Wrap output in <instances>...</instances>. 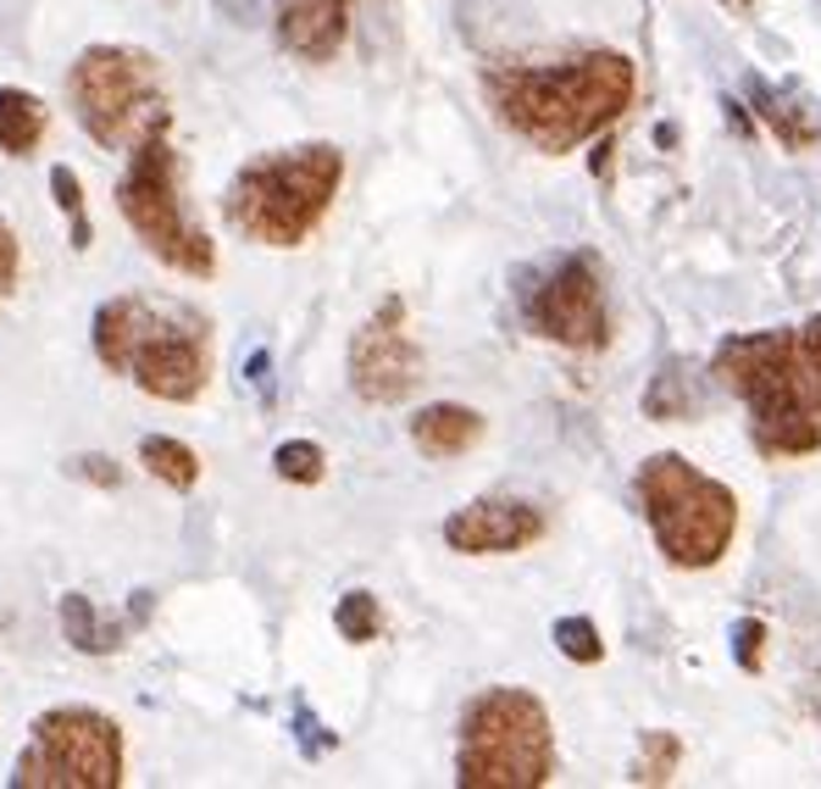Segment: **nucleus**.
<instances>
[{
	"label": "nucleus",
	"instance_id": "nucleus-6",
	"mask_svg": "<svg viewBox=\"0 0 821 789\" xmlns=\"http://www.w3.org/2000/svg\"><path fill=\"white\" fill-rule=\"evenodd\" d=\"M117 212L161 268L190 273V279L217 273V245L190 212L184 161L172 150V128H156L128 150V172L117 179Z\"/></svg>",
	"mask_w": 821,
	"mask_h": 789
},
{
	"label": "nucleus",
	"instance_id": "nucleus-28",
	"mask_svg": "<svg viewBox=\"0 0 821 789\" xmlns=\"http://www.w3.org/2000/svg\"><path fill=\"white\" fill-rule=\"evenodd\" d=\"M18 273H23V245H18V234L7 223H0V301L18 290Z\"/></svg>",
	"mask_w": 821,
	"mask_h": 789
},
{
	"label": "nucleus",
	"instance_id": "nucleus-15",
	"mask_svg": "<svg viewBox=\"0 0 821 789\" xmlns=\"http://www.w3.org/2000/svg\"><path fill=\"white\" fill-rule=\"evenodd\" d=\"M61 634H67V645L83 651V656H112V651L123 645V623H106L101 606L89 600V595H78V589L61 595Z\"/></svg>",
	"mask_w": 821,
	"mask_h": 789
},
{
	"label": "nucleus",
	"instance_id": "nucleus-3",
	"mask_svg": "<svg viewBox=\"0 0 821 789\" xmlns=\"http://www.w3.org/2000/svg\"><path fill=\"white\" fill-rule=\"evenodd\" d=\"M339 184H344V150L328 139L261 150L233 172V184L223 195V217L250 245L295 250L322 228Z\"/></svg>",
	"mask_w": 821,
	"mask_h": 789
},
{
	"label": "nucleus",
	"instance_id": "nucleus-1",
	"mask_svg": "<svg viewBox=\"0 0 821 789\" xmlns=\"http://www.w3.org/2000/svg\"><path fill=\"white\" fill-rule=\"evenodd\" d=\"M483 90L516 139L544 156H567L632 106L638 72L622 50H583L556 67H494Z\"/></svg>",
	"mask_w": 821,
	"mask_h": 789
},
{
	"label": "nucleus",
	"instance_id": "nucleus-25",
	"mask_svg": "<svg viewBox=\"0 0 821 789\" xmlns=\"http://www.w3.org/2000/svg\"><path fill=\"white\" fill-rule=\"evenodd\" d=\"M761 651H766V623L761 618H739L733 623V662L744 673H761Z\"/></svg>",
	"mask_w": 821,
	"mask_h": 789
},
{
	"label": "nucleus",
	"instance_id": "nucleus-8",
	"mask_svg": "<svg viewBox=\"0 0 821 789\" xmlns=\"http://www.w3.org/2000/svg\"><path fill=\"white\" fill-rule=\"evenodd\" d=\"M67 101L101 150H134L145 134L172 128L161 61L134 45H89L67 72Z\"/></svg>",
	"mask_w": 821,
	"mask_h": 789
},
{
	"label": "nucleus",
	"instance_id": "nucleus-27",
	"mask_svg": "<svg viewBox=\"0 0 821 789\" xmlns=\"http://www.w3.org/2000/svg\"><path fill=\"white\" fill-rule=\"evenodd\" d=\"M67 473L83 478V484H101V489H117V484H123V467H117L112 457H72Z\"/></svg>",
	"mask_w": 821,
	"mask_h": 789
},
{
	"label": "nucleus",
	"instance_id": "nucleus-23",
	"mask_svg": "<svg viewBox=\"0 0 821 789\" xmlns=\"http://www.w3.org/2000/svg\"><path fill=\"white\" fill-rule=\"evenodd\" d=\"M272 473H278L284 484H322L328 457H322V446H311V440H284L278 451H272Z\"/></svg>",
	"mask_w": 821,
	"mask_h": 789
},
{
	"label": "nucleus",
	"instance_id": "nucleus-4",
	"mask_svg": "<svg viewBox=\"0 0 821 789\" xmlns=\"http://www.w3.org/2000/svg\"><path fill=\"white\" fill-rule=\"evenodd\" d=\"M710 373L721 390H733L750 406V433L761 457H810L821 451V412L799 362L794 328L733 334L716 345Z\"/></svg>",
	"mask_w": 821,
	"mask_h": 789
},
{
	"label": "nucleus",
	"instance_id": "nucleus-19",
	"mask_svg": "<svg viewBox=\"0 0 821 789\" xmlns=\"http://www.w3.org/2000/svg\"><path fill=\"white\" fill-rule=\"evenodd\" d=\"M645 412H650L655 422H683V417L699 412V395H694V384L683 379V362H666V368L655 373V384L645 390Z\"/></svg>",
	"mask_w": 821,
	"mask_h": 789
},
{
	"label": "nucleus",
	"instance_id": "nucleus-26",
	"mask_svg": "<svg viewBox=\"0 0 821 789\" xmlns=\"http://www.w3.org/2000/svg\"><path fill=\"white\" fill-rule=\"evenodd\" d=\"M794 345H799V362H805V379H810V395H816V412H821V317L794 328Z\"/></svg>",
	"mask_w": 821,
	"mask_h": 789
},
{
	"label": "nucleus",
	"instance_id": "nucleus-17",
	"mask_svg": "<svg viewBox=\"0 0 821 789\" xmlns=\"http://www.w3.org/2000/svg\"><path fill=\"white\" fill-rule=\"evenodd\" d=\"M139 462H145V473H150L156 484H167V489H178V495H190V489L201 484V457H195V446L172 440V433H150V440H139Z\"/></svg>",
	"mask_w": 821,
	"mask_h": 789
},
{
	"label": "nucleus",
	"instance_id": "nucleus-20",
	"mask_svg": "<svg viewBox=\"0 0 821 789\" xmlns=\"http://www.w3.org/2000/svg\"><path fill=\"white\" fill-rule=\"evenodd\" d=\"M333 629H339V640H350V645H373V640L384 634V606H378V595H373V589H350V595H339V606H333Z\"/></svg>",
	"mask_w": 821,
	"mask_h": 789
},
{
	"label": "nucleus",
	"instance_id": "nucleus-2",
	"mask_svg": "<svg viewBox=\"0 0 821 789\" xmlns=\"http://www.w3.org/2000/svg\"><path fill=\"white\" fill-rule=\"evenodd\" d=\"M95 357L145 395L190 406L212 384V317L161 295H112L95 312Z\"/></svg>",
	"mask_w": 821,
	"mask_h": 789
},
{
	"label": "nucleus",
	"instance_id": "nucleus-24",
	"mask_svg": "<svg viewBox=\"0 0 821 789\" xmlns=\"http://www.w3.org/2000/svg\"><path fill=\"white\" fill-rule=\"evenodd\" d=\"M550 640H556V651H561L567 662H578V667L605 662V640H600V629H594L589 618H556Z\"/></svg>",
	"mask_w": 821,
	"mask_h": 789
},
{
	"label": "nucleus",
	"instance_id": "nucleus-10",
	"mask_svg": "<svg viewBox=\"0 0 821 789\" xmlns=\"http://www.w3.org/2000/svg\"><path fill=\"white\" fill-rule=\"evenodd\" d=\"M533 334L556 339L567 350H605L611 345V306H605V279L600 261L589 250L561 256L550 273H544L527 301H522Z\"/></svg>",
	"mask_w": 821,
	"mask_h": 789
},
{
	"label": "nucleus",
	"instance_id": "nucleus-30",
	"mask_svg": "<svg viewBox=\"0 0 821 789\" xmlns=\"http://www.w3.org/2000/svg\"><path fill=\"white\" fill-rule=\"evenodd\" d=\"M594 172H611V139H605V145L594 150Z\"/></svg>",
	"mask_w": 821,
	"mask_h": 789
},
{
	"label": "nucleus",
	"instance_id": "nucleus-7",
	"mask_svg": "<svg viewBox=\"0 0 821 789\" xmlns=\"http://www.w3.org/2000/svg\"><path fill=\"white\" fill-rule=\"evenodd\" d=\"M632 489H638L645 522L672 567L694 573V567H716L727 556V545L739 534V495L721 478L699 473L677 451H661L638 467Z\"/></svg>",
	"mask_w": 821,
	"mask_h": 789
},
{
	"label": "nucleus",
	"instance_id": "nucleus-13",
	"mask_svg": "<svg viewBox=\"0 0 821 789\" xmlns=\"http://www.w3.org/2000/svg\"><path fill=\"white\" fill-rule=\"evenodd\" d=\"M278 45L300 61H333L350 34V0H278Z\"/></svg>",
	"mask_w": 821,
	"mask_h": 789
},
{
	"label": "nucleus",
	"instance_id": "nucleus-22",
	"mask_svg": "<svg viewBox=\"0 0 821 789\" xmlns=\"http://www.w3.org/2000/svg\"><path fill=\"white\" fill-rule=\"evenodd\" d=\"M50 190H56V206L67 212V228H72V250H89L95 245V228H89V212H83V184H78V172L67 167V161H56L50 167Z\"/></svg>",
	"mask_w": 821,
	"mask_h": 789
},
{
	"label": "nucleus",
	"instance_id": "nucleus-29",
	"mask_svg": "<svg viewBox=\"0 0 821 789\" xmlns=\"http://www.w3.org/2000/svg\"><path fill=\"white\" fill-rule=\"evenodd\" d=\"M727 123H733V128H739V134H755V128H750V117H744V106H739V101H727Z\"/></svg>",
	"mask_w": 821,
	"mask_h": 789
},
{
	"label": "nucleus",
	"instance_id": "nucleus-16",
	"mask_svg": "<svg viewBox=\"0 0 821 789\" xmlns=\"http://www.w3.org/2000/svg\"><path fill=\"white\" fill-rule=\"evenodd\" d=\"M45 128H50V112H45L39 95H28V90H0V150L23 161V156L39 150Z\"/></svg>",
	"mask_w": 821,
	"mask_h": 789
},
{
	"label": "nucleus",
	"instance_id": "nucleus-18",
	"mask_svg": "<svg viewBox=\"0 0 821 789\" xmlns=\"http://www.w3.org/2000/svg\"><path fill=\"white\" fill-rule=\"evenodd\" d=\"M750 101H755V112L766 117V128L777 134V145L783 150H810L816 145V117L805 112V106H794L788 95H777L772 83H761V78H750Z\"/></svg>",
	"mask_w": 821,
	"mask_h": 789
},
{
	"label": "nucleus",
	"instance_id": "nucleus-31",
	"mask_svg": "<svg viewBox=\"0 0 821 789\" xmlns=\"http://www.w3.org/2000/svg\"><path fill=\"white\" fill-rule=\"evenodd\" d=\"M727 12H755V0H721Z\"/></svg>",
	"mask_w": 821,
	"mask_h": 789
},
{
	"label": "nucleus",
	"instance_id": "nucleus-32",
	"mask_svg": "<svg viewBox=\"0 0 821 789\" xmlns=\"http://www.w3.org/2000/svg\"><path fill=\"white\" fill-rule=\"evenodd\" d=\"M217 7H223V12H228V7H233V0H217ZM261 7H266V0H261Z\"/></svg>",
	"mask_w": 821,
	"mask_h": 789
},
{
	"label": "nucleus",
	"instance_id": "nucleus-5",
	"mask_svg": "<svg viewBox=\"0 0 821 789\" xmlns=\"http://www.w3.org/2000/svg\"><path fill=\"white\" fill-rule=\"evenodd\" d=\"M556 778V729L527 689H483L461 712L455 784L461 789H538Z\"/></svg>",
	"mask_w": 821,
	"mask_h": 789
},
{
	"label": "nucleus",
	"instance_id": "nucleus-11",
	"mask_svg": "<svg viewBox=\"0 0 821 789\" xmlns=\"http://www.w3.org/2000/svg\"><path fill=\"white\" fill-rule=\"evenodd\" d=\"M422 384V345L406 328V301L384 295L350 339V390L367 406H400Z\"/></svg>",
	"mask_w": 821,
	"mask_h": 789
},
{
	"label": "nucleus",
	"instance_id": "nucleus-21",
	"mask_svg": "<svg viewBox=\"0 0 821 789\" xmlns=\"http://www.w3.org/2000/svg\"><path fill=\"white\" fill-rule=\"evenodd\" d=\"M677 762H683V740L666 734V729H655V734L638 740V756H632V773H627V778H632V784H672Z\"/></svg>",
	"mask_w": 821,
	"mask_h": 789
},
{
	"label": "nucleus",
	"instance_id": "nucleus-9",
	"mask_svg": "<svg viewBox=\"0 0 821 789\" xmlns=\"http://www.w3.org/2000/svg\"><path fill=\"white\" fill-rule=\"evenodd\" d=\"M123 723L89 707H50L34 718L12 762V789H117L128 773Z\"/></svg>",
	"mask_w": 821,
	"mask_h": 789
},
{
	"label": "nucleus",
	"instance_id": "nucleus-14",
	"mask_svg": "<svg viewBox=\"0 0 821 789\" xmlns=\"http://www.w3.org/2000/svg\"><path fill=\"white\" fill-rule=\"evenodd\" d=\"M483 440V412L472 406H455V401H438V406H422L411 417V446L433 462H455L467 457L472 446Z\"/></svg>",
	"mask_w": 821,
	"mask_h": 789
},
{
	"label": "nucleus",
	"instance_id": "nucleus-12",
	"mask_svg": "<svg viewBox=\"0 0 821 789\" xmlns=\"http://www.w3.org/2000/svg\"><path fill=\"white\" fill-rule=\"evenodd\" d=\"M544 540V511L516 495H483L444 517V545L461 556H516Z\"/></svg>",
	"mask_w": 821,
	"mask_h": 789
}]
</instances>
